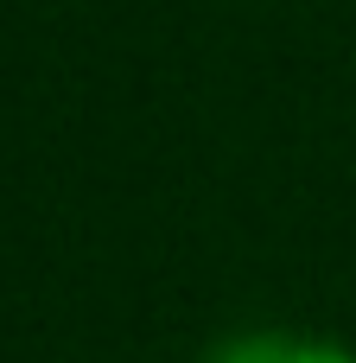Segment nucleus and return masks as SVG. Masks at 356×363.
<instances>
[{
    "label": "nucleus",
    "instance_id": "nucleus-1",
    "mask_svg": "<svg viewBox=\"0 0 356 363\" xmlns=\"http://www.w3.org/2000/svg\"><path fill=\"white\" fill-rule=\"evenodd\" d=\"M293 338H274V332H248V338H236V345H223L210 363H293Z\"/></svg>",
    "mask_w": 356,
    "mask_h": 363
},
{
    "label": "nucleus",
    "instance_id": "nucleus-2",
    "mask_svg": "<svg viewBox=\"0 0 356 363\" xmlns=\"http://www.w3.org/2000/svg\"><path fill=\"white\" fill-rule=\"evenodd\" d=\"M293 363H356V351H344V345H299Z\"/></svg>",
    "mask_w": 356,
    "mask_h": 363
}]
</instances>
